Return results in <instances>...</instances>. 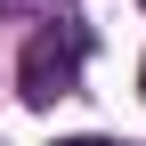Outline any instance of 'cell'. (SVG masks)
<instances>
[{
  "mask_svg": "<svg viewBox=\"0 0 146 146\" xmlns=\"http://www.w3.org/2000/svg\"><path fill=\"white\" fill-rule=\"evenodd\" d=\"M57 146H114V138H57Z\"/></svg>",
  "mask_w": 146,
  "mask_h": 146,
  "instance_id": "cell-2",
  "label": "cell"
},
{
  "mask_svg": "<svg viewBox=\"0 0 146 146\" xmlns=\"http://www.w3.org/2000/svg\"><path fill=\"white\" fill-rule=\"evenodd\" d=\"M16 89H25V106H57V98H73L81 89V33H33L25 41V65H16Z\"/></svg>",
  "mask_w": 146,
  "mask_h": 146,
  "instance_id": "cell-1",
  "label": "cell"
},
{
  "mask_svg": "<svg viewBox=\"0 0 146 146\" xmlns=\"http://www.w3.org/2000/svg\"><path fill=\"white\" fill-rule=\"evenodd\" d=\"M138 89H146V73H138Z\"/></svg>",
  "mask_w": 146,
  "mask_h": 146,
  "instance_id": "cell-3",
  "label": "cell"
}]
</instances>
